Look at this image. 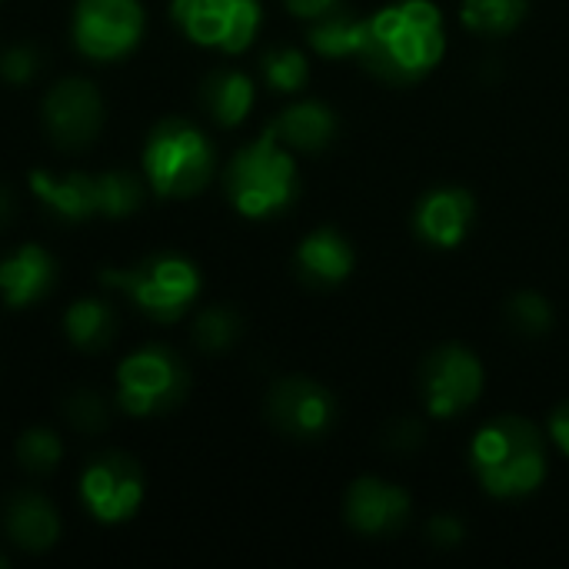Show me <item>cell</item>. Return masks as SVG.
Segmentation results:
<instances>
[{
    "instance_id": "cell-1",
    "label": "cell",
    "mask_w": 569,
    "mask_h": 569,
    "mask_svg": "<svg viewBox=\"0 0 569 569\" xmlns=\"http://www.w3.org/2000/svg\"><path fill=\"white\" fill-rule=\"evenodd\" d=\"M447 50L443 17L430 0H400L367 20L363 63L390 80L413 83L427 77Z\"/></svg>"
},
{
    "instance_id": "cell-2",
    "label": "cell",
    "mask_w": 569,
    "mask_h": 569,
    "mask_svg": "<svg viewBox=\"0 0 569 569\" xmlns=\"http://www.w3.org/2000/svg\"><path fill=\"white\" fill-rule=\"evenodd\" d=\"M470 460L483 490L500 500L530 497L547 477L543 437L520 417H503L483 427L473 437Z\"/></svg>"
},
{
    "instance_id": "cell-3",
    "label": "cell",
    "mask_w": 569,
    "mask_h": 569,
    "mask_svg": "<svg viewBox=\"0 0 569 569\" xmlns=\"http://www.w3.org/2000/svg\"><path fill=\"white\" fill-rule=\"evenodd\" d=\"M227 197L243 217H273L297 200L300 180L287 143L267 130L260 140L243 147L227 167Z\"/></svg>"
},
{
    "instance_id": "cell-4",
    "label": "cell",
    "mask_w": 569,
    "mask_h": 569,
    "mask_svg": "<svg viewBox=\"0 0 569 569\" xmlns=\"http://www.w3.org/2000/svg\"><path fill=\"white\" fill-rule=\"evenodd\" d=\"M143 170L160 197H193L213 173V150L190 120L167 117L150 130Z\"/></svg>"
},
{
    "instance_id": "cell-5",
    "label": "cell",
    "mask_w": 569,
    "mask_h": 569,
    "mask_svg": "<svg viewBox=\"0 0 569 569\" xmlns=\"http://www.w3.org/2000/svg\"><path fill=\"white\" fill-rule=\"evenodd\" d=\"M107 287L123 290L147 317L153 320H177L200 293V273L183 257H150L130 270H107L100 273Z\"/></svg>"
},
{
    "instance_id": "cell-6",
    "label": "cell",
    "mask_w": 569,
    "mask_h": 569,
    "mask_svg": "<svg viewBox=\"0 0 569 569\" xmlns=\"http://www.w3.org/2000/svg\"><path fill=\"white\" fill-rule=\"evenodd\" d=\"M190 377L183 360L167 347H143L117 370L120 407L133 417L167 413L187 397Z\"/></svg>"
},
{
    "instance_id": "cell-7",
    "label": "cell",
    "mask_w": 569,
    "mask_h": 569,
    "mask_svg": "<svg viewBox=\"0 0 569 569\" xmlns=\"http://www.w3.org/2000/svg\"><path fill=\"white\" fill-rule=\"evenodd\" d=\"M170 13L193 43L227 53L247 50L260 27L257 0H173Z\"/></svg>"
},
{
    "instance_id": "cell-8",
    "label": "cell",
    "mask_w": 569,
    "mask_h": 569,
    "mask_svg": "<svg viewBox=\"0 0 569 569\" xmlns=\"http://www.w3.org/2000/svg\"><path fill=\"white\" fill-rule=\"evenodd\" d=\"M143 10L137 0H80L73 10V40L93 60H117L137 47Z\"/></svg>"
},
{
    "instance_id": "cell-9",
    "label": "cell",
    "mask_w": 569,
    "mask_h": 569,
    "mask_svg": "<svg viewBox=\"0 0 569 569\" xmlns=\"http://www.w3.org/2000/svg\"><path fill=\"white\" fill-rule=\"evenodd\" d=\"M420 390L427 410L440 420H450L477 403L483 390V367L467 347H440L423 363Z\"/></svg>"
},
{
    "instance_id": "cell-10",
    "label": "cell",
    "mask_w": 569,
    "mask_h": 569,
    "mask_svg": "<svg viewBox=\"0 0 569 569\" xmlns=\"http://www.w3.org/2000/svg\"><path fill=\"white\" fill-rule=\"evenodd\" d=\"M80 497L100 523H120L133 517L143 500V473L133 457L107 450L83 470Z\"/></svg>"
},
{
    "instance_id": "cell-11",
    "label": "cell",
    "mask_w": 569,
    "mask_h": 569,
    "mask_svg": "<svg viewBox=\"0 0 569 569\" xmlns=\"http://www.w3.org/2000/svg\"><path fill=\"white\" fill-rule=\"evenodd\" d=\"M43 127L60 150H83L103 127V100L90 80L67 77L43 100Z\"/></svg>"
},
{
    "instance_id": "cell-12",
    "label": "cell",
    "mask_w": 569,
    "mask_h": 569,
    "mask_svg": "<svg viewBox=\"0 0 569 569\" xmlns=\"http://www.w3.org/2000/svg\"><path fill=\"white\" fill-rule=\"evenodd\" d=\"M267 417L293 440H317L333 423V397L313 380H280L267 397Z\"/></svg>"
},
{
    "instance_id": "cell-13",
    "label": "cell",
    "mask_w": 569,
    "mask_h": 569,
    "mask_svg": "<svg viewBox=\"0 0 569 569\" xmlns=\"http://www.w3.org/2000/svg\"><path fill=\"white\" fill-rule=\"evenodd\" d=\"M410 517V497L383 480H357L347 493V523L357 533L367 537H383L393 533L407 523Z\"/></svg>"
},
{
    "instance_id": "cell-14",
    "label": "cell",
    "mask_w": 569,
    "mask_h": 569,
    "mask_svg": "<svg viewBox=\"0 0 569 569\" xmlns=\"http://www.w3.org/2000/svg\"><path fill=\"white\" fill-rule=\"evenodd\" d=\"M470 223H473V197L457 187L427 193L413 213V227L420 240H427L430 247H443V250L457 247L467 237Z\"/></svg>"
},
{
    "instance_id": "cell-15",
    "label": "cell",
    "mask_w": 569,
    "mask_h": 569,
    "mask_svg": "<svg viewBox=\"0 0 569 569\" xmlns=\"http://www.w3.org/2000/svg\"><path fill=\"white\" fill-rule=\"evenodd\" d=\"M30 187H33L37 200L60 223H83V220L103 213V203H100V177H90V173L53 177L47 170H33Z\"/></svg>"
},
{
    "instance_id": "cell-16",
    "label": "cell",
    "mask_w": 569,
    "mask_h": 569,
    "mask_svg": "<svg viewBox=\"0 0 569 569\" xmlns=\"http://www.w3.org/2000/svg\"><path fill=\"white\" fill-rule=\"evenodd\" d=\"M53 277H57L53 257L43 247L27 243L0 263V293L7 307H30L50 293Z\"/></svg>"
},
{
    "instance_id": "cell-17",
    "label": "cell",
    "mask_w": 569,
    "mask_h": 569,
    "mask_svg": "<svg viewBox=\"0 0 569 569\" xmlns=\"http://www.w3.org/2000/svg\"><path fill=\"white\" fill-rule=\"evenodd\" d=\"M3 533L10 543H17L27 553H43L57 543L60 520L57 510L40 493H13L3 503Z\"/></svg>"
},
{
    "instance_id": "cell-18",
    "label": "cell",
    "mask_w": 569,
    "mask_h": 569,
    "mask_svg": "<svg viewBox=\"0 0 569 569\" xmlns=\"http://www.w3.org/2000/svg\"><path fill=\"white\" fill-rule=\"evenodd\" d=\"M270 130L277 133L280 143L303 150V153H317V150L330 147V140L337 137V117L330 107H323L317 100H303V103L287 107L270 123Z\"/></svg>"
},
{
    "instance_id": "cell-19",
    "label": "cell",
    "mask_w": 569,
    "mask_h": 569,
    "mask_svg": "<svg viewBox=\"0 0 569 569\" xmlns=\"http://www.w3.org/2000/svg\"><path fill=\"white\" fill-rule=\"evenodd\" d=\"M297 267L300 273L310 280V283H323V287H333L340 280L350 277L353 270V250L350 243L337 233V230H317L310 233L300 250H297Z\"/></svg>"
},
{
    "instance_id": "cell-20",
    "label": "cell",
    "mask_w": 569,
    "mask_h": 569,
    "mask_svg": "<svg viewBox=\"0 0 569 569\" xmlns=\"http://www.w3.org/2000/svg\"><path fill=\"white\" fill-rule=\"evenodd\" d=\"M200 103L220 127H237L253 107V83L240 70H213L200 87Z\"/></svg>"
},
{
    "instance_id": "cell-21",
    "label": "cell",
    "mask_w": 569,
    "mask_h": 569,
    "mask_svg": "<svg viewBox=\"0 0 569 569\" xmlns=\"http://www.w3.org/2000/svg\"><path fill=\"white\" fill-rule=\"evenodd\" d=\"M63 330H67V340L87 353H97V350H107L110 340L117 337V317L113 310L103 303V300H77L67 317H63Z\"/></svg>"
},
{
    "instance_id": "cell-22",
    "label": "cell",
    "mask_w": 569,
    "mask_h": 569,
    "mask_svg": "<svg viewBox=\"0 0 569 569\" xmlns=\"http://www.w3.org/2000/svg\"><path fill=\"white\" fill-rule=\"evenodd\" d=\"M367 43V20L333 7L330 13L317 17L313 30H310V47L323 57H353L360 53Z\"/></svg>"
},
{
    "instance_id": "cell-23",
    "label": "cell",
    "mask_w": 569,
    "mask_h": 569,
    "mask_svg": "<svg viewBox=\"0 0 569 569\" xmlns=\"http://www.w3.org/2000/svg\"><path fill=\"white\" fill-rule=\"evenodd\" d=\"M530 0H463V23L483 37H503L527 17Z\"/></svg>"
},
{
    "instance_id": "cell-24",
    "label": "cell",
    "mask_w": 569,
    "mask_h": 569,
    "mask_svg": "<svg viewBox=\"0 0 569 569\" xmlns=\"http://www.w3.org/2000/svg\"><path fill=\"white\" fill-rule=\"evenodd\" d=\"M193 340L203 353H223L240 340V317L230 307H210L200 313Z\"/></svg>"
},
{
    "instance_id": "cell-25",
    "label": "cell",
    "mask_w": 569,
    "mask_h": 569,
    "mask_svg": "<svg viewBox=\"0 0 569 569\" xmlns=\"http://www.w3.org/2000/svg\"><path fill=\"white\" fill-rule=\"evenodd\" d=\"M60 457H63L60 437L43 427H33V430L20 433V440H17V460L27 473H37V477L53 473Z\"/></svg>"
},
{
    "instance_id": "cell-26",
    "label": "cell",
    "mask_w": 569,
    "mask_h": 569,
    "mask_svg": "<svg viewBox=\"0 0 569 569\" xmlns=\"http://www.w3.org/2000/svg\"><path fill=\"white\" fill-rule=\"evenodd\" d=\"M100 203L103 217H127L143 203V183L127 170L100 173Z\"/></svg>"
},
{
    "instance_id": "cell-27",
    "label": "cell",
    "mask_w": 569,
    "mask_h": 569,
    "mask_svg": "<svg viewBox=\"0 0 569 569\" xmlns=\"http://www.w3.org/2000/svg\"><path fill=\"white\" fill-rule=\"evenodd\" d=\"M260 67H263L267 83L280 93H293L307 83V57L293 47H277L263 53Z\"/></svg>"
},
{
    "instance_id": "cell-28",
    "label": "cell",
    "mask_w": 569,
    "mask_h": 569,
    "mask_svg": "<svg viewBox=\"0 0 569 569\" xmlns=\"http://www.w3.org/2000/svg\"><path fill=\"white\" fill-rule=\"evenodd\" d=\"M63 417L80 433H100L107 427V400L93 390H77L67 397Z\"/></svg>"
},
{
    "instance_id": "cell-29",
    "label": "cell",
    "mask_w": 569,
    "mask_h": 569,
    "mask_svg": "<svg viewBox=\"0 0 569 569\" xmlns=\"http://www.w3.org/2000/svg\"><path fill=\"white\" fill-rule=\"evenodd\" d=\"M507 313H510V323H513L520 333H527V337H543V333L553 327V310H550V303H547L543 297H537V293H520V297H513L510 307H507Z\"/></svg>"
},
{
    "instance_id": "cell-30",
    "label": "cell",
    "mask_w": 569,
    "mask_h": 569,
    "mask_svg": "<svg viewBox=\"0 0 569 569\" xmlns=\"http://www.w3.org/2000/svg\"><path fill=\"white\" fill-rule=\"evenodd\" d=\"M37 70H40V53L27 43H17L0 57V73L10 83H27V80H33Z\"/></svg>"
},
{
    "instance_id": "cell-31",
    "label": "cell",
    "mask_w": 569,
    "mask_h": 569,
    "mask_svg": "<svg viewBox=\"0 0 569 569\" xmlns=\"http://www.w3.org/2000/svg\"><path fill=\"white\" fill-rule=\"evenodd\" d=\"M430 537H433L437 547H457V543L463 540V527H460V520H453V517H437V520L430 523Z\"/></svg>"
},
{
    "instance_id": "cell-32",
    "label": "cell",
    "mask_w": 569,
    "mask_h": 569,
    "mask_svg": "<svg viewBox=\"0 0 569 569\" xmlns=\"http://www.w3.org/2000/svg\"><path fill=\"white\" fill-rule=\"evenodd\" d=\"M290 7V13L303 17V20H317L323 13H330L333 7H340V0H283Z\"/></svg>"
},
{
    "instance_id": "cell-33",
    "label": "cell",
    "mask_w": 569,
    "mask_h": 569,
    "mask_svg": "<svg viewBox=\"0 0 569 569\" xmlns=\"http://www.w3.org/2000/svg\"><path fill=\"white\" fill-rule=\"evenodd\" d=\"M550 437L557 440V447L569 457V403L550 417Z\"/></svg>"
},
{
    "instance_id": "cell-34",
    "label": "cell",
    "mask_w": 569,
    "mask_h": 569,
    "mask_svg": "<svg viewBox=\"0 0 569 569\" xmlns=\"http://www.w3.org/2000/svg\"><path fill=\"white\" fill-rule=\"evenodd\" d=\"M13 213H17V197H13V190H10V187H3V183H0V230H7V227H10Z\"/></svg>"
},
{
    "instance_id": "cell-35",
    "label": "cell",
    "mask_w": 569,
    "mask_h": 569,
    "mask_svg": "<svg viewBox=\"0 0 569 569\" xmlns=\"http://www.w3.org/2000/svg\"><path fill=\"white\" fill-rule=\"evenodd\" d=\"M0 567H7V560H3V557H0Z\"/></svg>"
}]
</instances>
